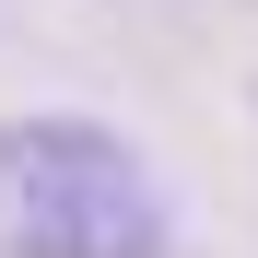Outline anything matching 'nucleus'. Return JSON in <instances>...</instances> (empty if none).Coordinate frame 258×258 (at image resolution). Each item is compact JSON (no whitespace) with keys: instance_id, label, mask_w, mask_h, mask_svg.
Returning <instances> with one entry per match:
<instances>
[{"instance_id":"f257e3e1","label":"nucleus","mask_w":258,"mask_h":258,"mask_svg":"<svg viewBox=\"0 0 258 258\" xmlns=\"http://www.w3.org/2000/svg\"><path fill=\"white\" fill-rule=\"evenodd\" d=\"M153 164L94 117H0V258H164Z\"/></svg>"}]
</instances>
